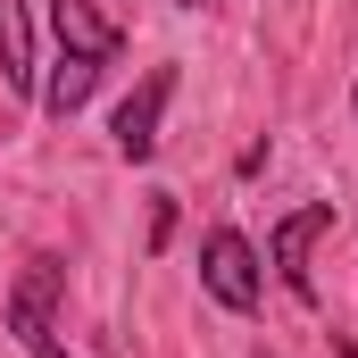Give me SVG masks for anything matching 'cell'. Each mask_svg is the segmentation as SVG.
<instances>
[{"instance_id":"cell-11","label":"cell","mask_w":358,"mask_h":358,"mask_svg":"<svg viewBox=\"0 0 358 358\" xmlns=\"http://www.w3.org/2000/svg\"><path fill=\"white\" fill-rule=\"evenodd\" d=\"M259 358H275V350H259Z\"/></svg>"},{"instance_id":"cell-10","label":"cell","mask_w":358,"mask_h":358,"mask_svg":"<svg viewBox=\"0 0 358 358\" xmlns=\"http://www.w3.org/2000/svg\"><path fill=\"white\" fill-rule=\"evenodd\" d=\"M350 117H358V84H350Z\"/></svg>"},{"instance_id":"cell-9","label":"cell","mask_w":358,"mask_h":358,"mask_svg":"<svg viewBox=\"0 0 358 358\" xmlns=\"http://www.w3.org/2000/svg\"><path fill=\"white\" fill-rule=\"evenodd\" d=\"M176 8H208V0H176Z\"/></svg>"},{"instance_id":"cell-1","label":"cell","mask_w":358,"mask_h":358,"mask_svg":"<svg viewBox=\"0 0 358 358\" xmlns=\"http://www.w3.org/2000/svg\"><path fill=\"white\" fill-rule=\"evenodd\" d=\"M200 283H208V300L234 308V317H250V308L267 300V267H259V250H250L242 225H208V234H200Z\"/></svg>"},{"instance_id":"cell-8","label":"cell","mask_w":358,"mask_h":358,"mask_svg":"<svg viewBox=\"0 0 358 358\" xmlns=\"http://www.w3.org/2000/svg\"><path fill=\"white\" fill-rule=\"evenodd\" d=\"M334 358H358V342H334Z\"/></svg>"},{"instance_id":"cell-2","label":"cell","mask_w":358,"mask_h":358,"mask_svg":"<svg viewBox=\"0 0 358 358\" xmlns=\"http://www.w3.org/2000/svg\"><path fill=\"white\" fill-rule=\"evenodd\" d=\"M59 292H67L59 259H25V275L8 283V334L34 358H67V342H59Z\"/></svg>"},{"instance_id":"cell-6","label":"cell","mask_w":358,"mask_h":358,"mask_svg":"<svg viewBox=\"0 0 358 358\" xmlns=\"http://www.w3.org/2000/svg\"><path fill=\"white\" fill-rule=\"evenodd\" d=\"M0 84L8 92H42V67H34V17H25V0H0Z\"/></svg>"},{"instance_id":"cell-5","label":"cell","mask_w":358,"mask_h":358,"mask_svg":"<svg viewBox=\"0 0 358 358\" xmlns=\"http://www.w3.org/2000/svg\"><path fill=\"white\" fill-rule=\"evenodd\" d=\"M50 34H59L67 59H92V67L125 59V25L100 17V0H50Z\"/></svg>"},{"instance_id":"cell-7","label":"cell","mask_w":358,"mask_h":358,"mask_svg":"<svg viewBox=\"0 0 358 358\" xmlns=\"http://www.w3.org/2000/svg\"><path fill=\"white\" fill-rule=\"evenodd\" d=\"M92 84H100V67H92V59H67V50H59V67H50V84L34 92V100H42L50 117H76V108L92 100Z\"/></svg>"},{"instance_id":"cell-3","label":"cell","mask_w":358,"mask_h":358,"mask_svg":"<svg viewBox=\"0 0 358 358\" xmlns=\"http://www.w3.org/2000/svg\"><path fill=\"white\" fill-rule=\"evenodd\" d=\"M334 217H342L334 200H308V208H292V217L267 234V242H275V275H283V292H292V300H317V267H308V250L334 234Z\"/></svg>"},{"instance_id":"cell-4","label":"cell","mask_w":358,"mask_h":358,"mask_svg":"<svg viewBox=\"0 0 358 358\" xmlns=\"http://www.w3.org/2000/svg\"><path fill=\"white\" fill-rule=\"evenodd\" d=\"M167 100H176V67H150L142 84L117 100V117H108V134H117V159H150L159 150V117H167Z\"/></svg>"}]
</instances>
